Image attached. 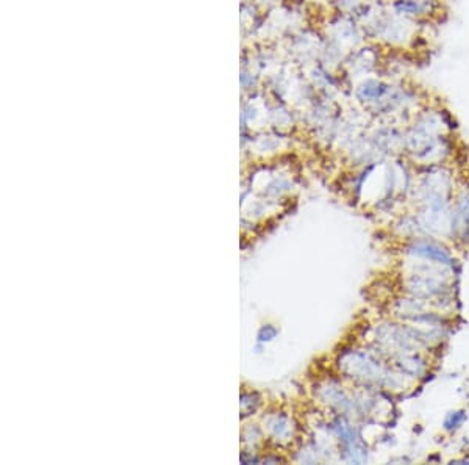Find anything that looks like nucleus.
I'll return each mask as SVG.
<instances>
[{
	"mask_svg": "<svg viewBox=\"0 0 469 465\" xmlns=\"http://www.w3.org/2000/svg\"><path fill=\"white\" fill-rule=\"evenodd\" d=\"M466 420V413L463 410L460 412H452L449 417L444 421V427H446L448 431H455L456 427H460L463 424V421Z\"/></svg>",
	"mask_w": 469,
	"mask_h": 465,
	"instance_id": "f03ea898",
	"label": "nucleus"
},
{
	"mask_svg": "<svg viewBox=\"0 0 469 465\" xmlns=\"http://www.w3.org/2000/svg\"><path fill=\"white\" fill-rule=\"evenodd\" d=\"M418 254L426 255V257H434V259H438L441 262H449V255L444 254L441 249L435 248V246H428V244H424V246H418L416 248Z\"/></svg>",
	"mask_w": 469,
	"mask_h": 465,
	"instance_id": "f257e3e1",
	"label": "nucleus"
}]
</instances>
